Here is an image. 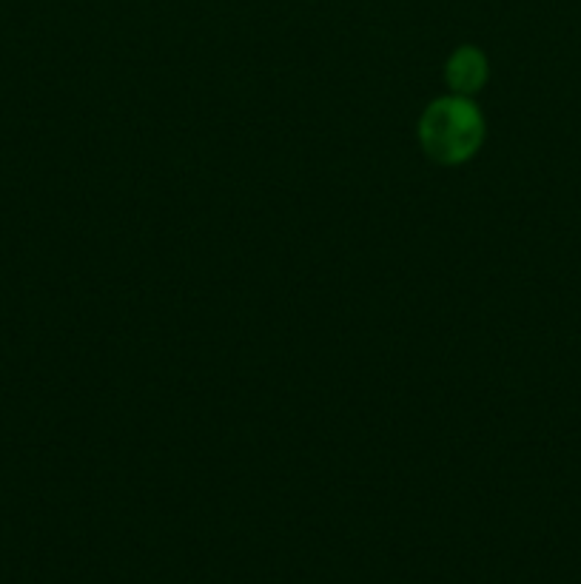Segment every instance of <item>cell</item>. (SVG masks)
Here are the masks:
<instances>
[{"label": "cell", "mask_w": 581, "mask_h": 584, "mask_svg": "<svg viewBox=\"0 0 581 584\" xmlns=\"http://www.w3.org/2000/svg\"><path fill=\"white\" fill-rule=\"evenodd\" d=\"M485 77H488V63H485L482 52H476V49L465 46V49H459L456 55L450 57L448 80L459 95H473V92H479L482 83H485Z\"/></svg>", "instance_id": "7a4b0ae2"}, {"label": "cell", "mask_w": 581, "mask_h": 584, "mask_svg": "<svg viewBox=\"0 0 581 584\" xmlns=\"http://www.w3.org/2000/svg\"><path fill=\"white\" fill-rule=\"evenodd\" d=\"M485 134L482 114L465 97L436 100L419 123L422 146L439 163H462L479 149Z\"/></svg>", "instance_id": "6da1fadb"}]
</instances>
